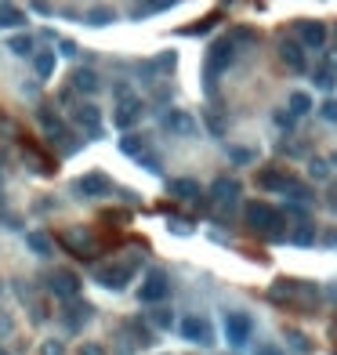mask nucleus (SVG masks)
I'll use <instances>...</instances> for the list:
<instances>
[{
  "mask_svg": "<svg viewBox=\"0 0 337 355\" xmlns=\"http://www.w3.org/2000/svg\"><path fill=\"white\" fill-rule=\"evenodd\" d=\"M113 19H116L113 8H95V11H87V25H109Z\"/></svg>",
  "mask_w": 337,
  "mask_h": 355,
  "instance_id": "29",
  "label": "nucleus"
},
{
  "mask_svg": "<svg viewBox=\"0 0 337 355\" xmlns=\"http://www.w3.org/2000/svg\"><path fill=\"white\" fill-rule=\"evenodd\" d=\"M80 355H106L102 345H80Z\"/></svg>",
  "mask_w": 337,
  "mask_h": 355,
  "instance_id": "39",
  "label": "nucleus"
},
{
  "mask_svg": "<svg viewBox=\"0 0 337 355\" xmlns=\"http://www.w3.org/2000/svg\"><path fill=\"white\" fill-rule=\"evenodd\" d=\"M4 330H11V323L4 319V315H0V334H4Z\"/></svg>",
  "mask_w": 337,
  "mask_h": 355,
  "instance_id": "41",
  "label": "nucleus"
},
{
  "mask_svg": "<svg viewBox=\"0 0 337 355\" xmlns=\"http://www.w3.org/2000/svg\"><path fill=\"white\" fill-rule=\"evenodd\" d=\"M171 196L174 199H185V203H200V185L196 182H192V178H174V182H171Z\"/></svg>",
  "mask_w": 337,
  "mask_h": 355,
  "instance_id": "18",
  "label": "nucleus"
},
{
  "mask_svg": "<svg viewBox=\"0 0 337 355\" xmlns=\"http://www.w3.org/2000/svg\"><path fill=\"white\" fill-rule=\"evenodd\" d=\"M8 51H11V55H19V58L33 55V36H25V33L11 36V40H8Z\"/></svg>",
  "mask_w": 337,
  "mask_h": 355,
  "instance_id": "25",
  "label": "nucleus"
},
{
  "mask_svg": "<svg viewBox=\"0 0 337 355\" xmlns=\"http://www.w3.org/2000/svg\"><path fill=\"white\" fill-rule=\"evenodd\" d=\"M294 120H297L294 112H276V123H279V127H294Z\"/></svg>",
  "mask_w": 337,
  "mask_h": 355,
  "instance_id": "38",
  "label": "nucleus"
},
{
  "mask_svg": "<svg viewBox=\"0 0 337 355\" xmlns=\"http://www.w3.org/2000/svg\"><path fill=\"white\" fill-rule=\"evenodd\" d=\"M47 286H51V294H58V297H76L80 294V276L69 272V269H55L47 276Z\"/></svg>",
  "mask_w": 337,
  "mask_h": 355,
  "instance_id": "10",
  "label": "nucleus"
},
{
  "mask_svg": "<svg viewBox=\"0 0 337 355\" xmlns=\"http://www.w3.org/2000/svg\"><path fill=\"white\" fill-rule=\"evenodd\" d=\"M247 225L254 232H262L268 239H283L287 236V228H283V214L276 207H268V203H247Z\"/></svg>",
  "mask_w": 337,
  "mask_h": 355,
  "instance_id": "1",
  "label": "nucleus"
},
{
  "mask_svg": "<svg viewBox=\"0 0 337 355\" xmlns=\"http://www.w3.org/2000/svg\"><path fill=\"white\" fill-rule=\"evenodd\" d=\"M11 25H25V15L11 4H0V29H11Z\"/></svg>",
  "mask_w": 337,
  "mask_h": 355,
  "instance_id": "24",
  "label": "nucleus"
},
{
  "mask_svg": "<svg viewBox=\"0 0 337 355\" xmlns=\"http://www.w3.org/2000/svg\"><path fill=\"white\" fill-rule=\"evenodd\" d=\"M297 36H301V44L305 47H323V44H327V25H323V22H301V25H297Z\"/></svg>",
  "mask_w": 337,
  "mask_h": 355,
  "instance_id": "17",
  "label": "nucleus"
},
{
  "mask_svg": "<svg viewBox=\"0 0 337 355\" xmlns=\"http://www.w3.org/2000/svg\"><path fill=\"white\" fill-rule=\"evenodd\" d=\"M160 127H163V131H171V134H178V138H192V134H196V120H192L185 109H163L160 112Z\"/></svg>",
  "mask_w": 337,
  "mask_h": 355,
  "instance_id": "7",
  "label": "nucleus"
},
{
  "mask_svg": "<svg viewBox=\"0 0 337 355\" xmlns=\"http://www.w3.org/2000/svg\"><path fill=\"white\" fill-rule=\"evenodd\" d=\"M257 185L268 188V193H287L290 174H287V171H279V167H265V171H257Z\"/></svg>",
  "mask_w": 337,
  "mask_h": 355,
  "instance_id": "16",
  "label": "nucleus"
},
{
  "mask_svg": "<svg viewBox=\"0 0 337 355\" xmlns=\"http://www.w3.org/2000/svg\"><path fill=\"white\" fill-rule=\"evenodd\" d=\"M73 193L80 196V199H95V196L113 193V182H109L106 174L91 171V174H84V178H76V182H73Z\"/></svg>",
  "mask_w": 337,
  "mask_h": 355,
  "instance_id": "9",
  "label": "nucleus"
},
{
  "mask_svg": "<svg viewBox=\"0 0 337 355\" xmlns=\"http://www.w3.org/2000/svg\"><path fill=\"white\" fill-rule=\"evenodd\" d=\"M73 120L80 123L91 138H102V112H98V106H91V101L76 106V109H73Z\"/></svg>",
  "mask_w": 337,
  "mask_h": 355,
  "instance_id": "12",
  "label": "nucleus"
},
{
  "mask_svg": "<svg viewBox=\"0 0 337 355\" xmlns=\"http://www.w3.org/2000/svg\"><path fill=\"white\" fill-rule=\"evenodd\" d=\"M178 334L185 337V341H192V345H214V330H211V323L203 319V315H185V319L178 323Z\"/></svg>",
  "mask_w": 337,
  "mask_h": 355,
  "instance_id": "4",
  "label": "nucleus"
},
{
  "mask_svg": "<svg viewBox=\"0 0 337 355\" xmlns=\"http://www.w3.org/2000/svg\"><path fill=\"white\" fill-rule=\"evenodd\" d=\"M87 319H91V304H84V301H73V304H66V326L73 330V334H76V330H80Z\"/></svg>",
  "mask_w": 337,
  "mask_h": 355,
  "instance_id": "19",
  "label": "nucleus"
},
{
  "mask_svg": "<svg viewBox=\"0 0 337 355\" xmlns=\"http://www.w3.org/2000/svg\"><path fill=\"white\" fill-rule=\"evenodd\" d=\"M290 239H294L297 247H312L316 243V225L312 221H297L294 232H290Z\"/></svg>",
  "mask_w": 337,
  "mask_h": 355,
  "instance_id": "21",
  "label": "nucleus"
},
{
  "mask_svg": "<svg viewBox=\"0 0 337 355\" xmlns=\"http://www.w3.org/2000/svg\"><path fill=\"white\" fill-rule=\"evenodd\" d=\"M0 355H11V352H4V348H0Z\"/></svg>",
  "mask_w": 337,
  "mask_h": 355,
  "instance_id": "44",
  "label": "nucleus"
},
{
  "mask_svg": "<svg viewBox=\"0 0 337 355\" xmlns=\"http://www.w3.org/2000/svg\"><path fill=\"white\" fill-rule=\"evenodd\" d=\"M0 290H4V286H0Z\"/></svg>",
  "mask_w": 337,
  "mask_h": 355,
  "instance_id": "46",
  "label": "nucleus"
},
{
  "mask_svg": "<svg viewBox=\"0 0 337 355\" xmlns=\"http://www.w3.org/2000/svg\"><path fill=\"white\" fill-rule=\"evenodd\" d=\"M316 84H319V87H327V91H330V87L337 84V76H334V69H330V66H323V69L316 73Z\"/></svg>",
  "mask_w": 337,
  "mask_h": 355,
  "instance_id": "34",
  "label": "nucleus"
},
{
  "mask_svg": "<svg viewBox=\"0 0 337 355\" xmlns=\"http://www.w3.org/2000/svg\"><path fill=\"white\" fill-rule=\"evenodd\" d=\"M47 138L58 145V152H69V156H73L76 149H80V142H73V134H66V127H58V131H55V134H47Z\"/></svg>",
  "mask_w": 337,
  "mask_h": 355,
  "instance_id": "26",
  "label": "nucleus"
},
{
  "mask_svg": "<svg viewBox=\"0 0 337 355\" xmlns=\"http://www.w3.org/2000/svg\"><path fill=\"white\" fill-rule=\"evenodd\" d=\"M254 355H283V352H279L276 345H262V348H257Z\"/></svg>",
  "mask_w": 337,
  "mask_h": 355,
  "instance_id": "40",
  "label": "nucleus"
},
{
  "mask_svg": "<svg viewBox=\"0 0 337 355\" xmlns=\"http://www.w3.org/2000/svg\"><path fill=\"white\" fill-rule=\"evenodd\" d=\"M22 160L30 163V171H33V174H51V171H55V167H51V160L36 156V149H30V145H22Z\"/></svg>",
  "mask_w": 337,
  "mask_h": 355,
  "instance_id": "22",
  "label": "nucleus"
},
{
  "mask_svg": "<svg viewBox=\"0 0 337 355\" xmlns=\"http://www.w3.org/2000/svg\"><path fill=\"white\" fill-rule=\"evenodd\" d=\"M120 152H124V156H131V160H138L141 152H149V142L141 134H124L120 138Z\"/></svg>",
  "mask_w": 337,
  "mask_h": 355,
  "instance_id": "20",
  "label": "nucleus"
},
{
  "mask_svg": "<svg viewBox=\"0 0 337 355\" xmlns=\"http://www.w3.org/2000/svg\"><path fill=\"white\" fill-rule=\"evenodd\" d=\"M135 272H138V261H113V265H98L95 279L106 290H124L135 279Z\"/></svg>",
  "mask_w": 337,
  "mask_h": 355,
  "instance_id": "2",
  "label": "nucleus"
},
{
  "mask_svg": "<svg viewBox=\"0 0 337 355\" xmlns=\"http://www.w3.org/2000/svg\"><path fill=\"white\" fill-rule=\"evenodd\" d=\"M290 112H294V117H305V112H312V98H308L305 91H294V95H290Z\"/></svg>",
  "mask_w": 337,
  "mask_h": 355,
  "instance_id": "28",
  "label": "nucleus"
},
{
  "mask_svg": "<svg viewBox=\"0 0 337 355\" xmlns=\"http://www.w3.org/2000/svg\"><path fill=\"white\" fill-rule=\"evenodd\" d=\"M240 193H243V188H240L236 178H218V182L211 185V196H214L218 207H232V203L240 199Z\"/></svg>",
  "mask_w": 337,
  "mask_h": 355,
  "instance_id": "13",
  "label": "nucleus"
},
{
  "mask_svg": "<svg viewBox=\"0 0 337 355\" xmlns=\"http://www.w3.org/2000/svg\"><path fill=\"white\" fill-rule=\"evenodd\" d=\"M251 334H254V323H251L247 312H229L225 315V337H229L232 348H243L251 341Z\"/></svg>",
  "mask_w": 337,
  "mask_h": 355,
  "instance_id": "5",
  "label": "nucleus"
},
{
  "mask_svg": "<svg viewBox=\"0 0 337 355\" xmlns=\"http://www.w3.org/2000/svg\"><path fill=\"white\" fill-rule=\"evenodd\" d=\"M33 66H36V76H40V80H47V76L55 73V55H51V51H40Z\"/></svg>",
  "mask_w": 337,
  "mask_h": 355,
  "instance_id": "27",
  "label": "nucleus"
},
{
  "mask_svg": "<svg viewBox=\"0 0 337 355\" xmlns=\"http://www.w3.org/2000/svg\"><path fill=\"white\" fill-rule=\"evenodd\" d=\"M62 243L69 247V254H76V258H84V261L98 258V243L91 239L87 228H69V232H62Z\"/></svg>",
  "mask_w": 337,
  "mask_h": 355,
  "instance_id": "6",
  "label": "nucleus"
},
{
  "mask_svg": "<svg viewBox=\"0 0 337 355\" xmlns=\"http://www.w3.org/2000/svg\"><path fill=\"white\" fill-rule=\"evenodd\" d=\"M279 58H283V66L294 69V73H305L308 69L305 44H297V40H279Z\"/></svg>",
  "mask_w": 337,
  "mask_h": 355,
  "instance_id": "11",
  "label": "nucleus"
},
{
  "mask_svg": "<svg viewBox=\"0 0 337 355\" xmlns=\"http://www.w3.org/2000/svg\"><path fill=\"white\" fill-rule=\"evenodd\" d=\"M141 117V101L135 98V95H120V106H116V127H120V131H127V127H131L135 120Z\"/></svg>",
  "mask_w": 337,
  "mask_h": 355,
  "instance_id": "14",
  "label": "nucleus"
},
{
  "mask_svg": "<svg viewBox=\"0 0 337 355\" xmlns=\"http://www.w3.org/2000/svg\"><path fill=\"white\" fill-rule=\"evenodd\" d=\"M36 120H40V127H44L47 134H55L58 127H62V120H58V117H55V112H51V109H36Z\"/></svg>",
  "mask_w": 337,
  "mask_h": 355,
  "instance_id": "30",
  "label": "nucleus"
},
{
  "mask_svg": "<svg viewBox=\"0 0 337 355\" xmlns=\"http://www.w3.org/2000/svg\"><path fill=\"white\" fill-rule=\"evenodd\" d=\"M308 178H316V182H327V178H330L327 160H308Z\"/></svg>",
  "mask_w": 337,
  "mask_h": 355,
  "instance_id": "31",
  "label": "nucleus"
},
{
  "mask_svg": "<svg viewBox=\"0 0 337 355\" xmlns=\"http://www.w3.org/2000/svg\"><path fill=\"white\" fill-rule=\"evenodd\" d=\"M167 294H171V279H167V272H160V269H152V272L146 276V283L138 286V297L146 301V304H156V301H163Z\"/></svg>",
  "mask_w": 337,
  "mask_h": 355,
  "instance_id": "8",
  "label": "nucleus"
},
{
  "mask_svg": "<svg viewBox=\"0 0 337 355\" xmlns=\"http://www.w3.org/2000/svg\"><path fill=\"white\" fill-rule=\"evenodd\" d=\"M330 207H334V210H337V193H334V199H330Z\"/></svg>",
  "mask_w": 337,
  "mask_h": 355,
  "instance_id": "43",
  "label": "nucleus"
},
{
  "mask_svg": "<svg viewBox=\"0 0 337 355\" xmlns=\"http://www.w3.org/2000/svg\"><path fill=\"white\" fill-rule=\"evenodd\" d=\"M330 160H334V163H337V152H334V156H330Z\"/></svg>",
  "mask_w": 337,
  "mask_h": 355,
  "instance_id": "45",
  "label": "nucleus"
},
{
  "mask_svg": "<svg viewBox=\"0 0 337 355\" xmlns=\"http://www.w3.org/2000/svg\"><path fill=\"white\" fill-rule=\"evenodd\" d=\"M149 319H152V326H160V330H167L174 319H171V312L167 308H156V312H149Z\"/></svg>",
  "mask_w": 337,
  "mask_h": 355,
  "instance_id": "33",
  "label": "nucleus"
},
{
  "mask_svg": "<svg viewBox=\"0 0 337 355\" xmlns=\"http://www.w3.org/2000/svg\"><path fill=\"white\" fill-rule=\"evenodd\" d=\"M25 243H30V250L36 254V258H51V236H44V232H30V236H25Z\"/></svg>",
  "mask_w": 337,
  "mask_h": 355,
  "instance_id": "23",
  "label": "nucleus"
},
{
  "mask_svg": "<svg viewBox=\"0 0 337 355\" xmlns=\"http://www.w3.org/2000/svg\"><path fill=\"white\" fill-rule=\"evenodd\" d=\"M319 112H323V120H330V123H337V98H327L319 106Z\"/></svg>",
  "mask_w": 337,
  "mask_h": 355,
  "instance_id": "36",
  "label": "nucleus"
},
{
  "mask_svg": "<svg viewBox=\"0 0 337 355\" xmlns=\"http://www.w3.org/2000/svg\"><path fill=\"white\" fill-rule=\"evenodd\" d=\"M174 4H178V0H149L138 15H149V11H167V8H174Z\"/></svg>",
  "mask_w": 337,
  "mask_h": 355,
  "instance_id": "35",
  "label": "nucleus"
},
{
  "mask_svg": "<svg viewBox=\"0 0 337 355\" xmlns=\"http://www.w3.org/2000/svg\"><path fill=\"white\" fill-rule=\"evenodd\" d=\"M40 355H66V345L58 337H47V341H40Z\"/></svg>",
  "mask_w": 337,
  "mask_h": 355,
  "instance_id": "32",
  "label": "nucleus"
},
{
  "mask_svg": "<svg viewBox=\"0 0 337 355\" xmlns=\"http://www.w3.org/2000/svg\"><path fill=\"white\" fill-rule=\"evenodd\" d=\"M232 62H236V40L232 36H222V40H214V47H211V55H207V76H222Z\"/></svg>",
  "mask_w": 337,
  "mask_h": 355,
  "instance_id": "3",
  "label": "nucleus"
},
{
  "mask_svg": "<svg viewBox=\"0 0 337 355\" xmlns=\"http://www.w3.org/2000/svg\"><path fill=\"white\" fill-rule=\"evenodd\" d=\"M98 87H102V80L95 69H76L69 76V91H76V95H98Z\"/></svg>",
  "mask_w": 337,
  "mask_h": 355,
  "instance_id": "15",
  "label": "nucleus"
},
{
  "mask_svg": "<svg viewBox=\"0 0 337 355\" xmlns=\"http://www.w3.org/2000/svg\"><path fill=\"white\" fill-rule=\"evenodd\" d=\"M229 156L236 160V163H251V160H254V152H251V149H232Z\"/></svg>",
  "mask_w": 337,
  "mask_h": 355,
  "instance_id": "37",
  "label": "nucleus"
},
{
  "mask_svg": "<svg viewBox=\"0 0 337 355\" xmlns=\"http://www.w3.org/2000/svg\"><path fill=\"white\" fill-rule=\"evenodd\" d=\"M327 243H330V247H337V232H330V236H327Z\"/></svg>",
  "mask_w": 337,
  "mask_h": 355,
  "instance_id": "42",
  "label": "nucleus"
}]
</instances>
